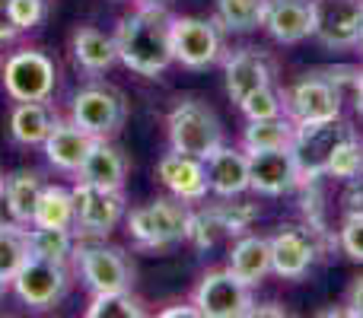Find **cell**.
<instances>
[{
	"instance_id": "cell-1",
	"label": "cell",
	"mask_w": 363,
	"mask_h": 318,
	"mask_svg": "<svg viewBox=\"0 0 363 318\" xmlns=\"http://www.w3.org/2000/svg\"><path fill=\"white\" fill-rule=\"evenodd\" d=\"M118 61L131 74L157 80L166 74L172 57V13L163 4H138V10L118 19L115 29Z\"/></svg>"
},
{
	"instance_id": "cell-2",
	"label": "cell",
	"mask_w": 363,
	"mask_h": 318,
	"mask_svg": "<svg viewBox=\"0 0 363 318\" xmlns=\"http://www.w3.org/2000/svg\"><path fill=\"white\" fill-rule=\"evenodd\" d=\"M166 131H169V147L188 157L207 159L220 144H223V127H220L217 115L198 99H185L166 118Z\"/></svg>"
},
{
	"instance_id": "cell-3",
	"label": "cell",
	"mask_w": 363,
	"mask_h": 318,
	"mask_svg": "<svg viewBox=\"0 0 363 318\" xmlns=\"http://www.w3.org/2000/svg\"><path fill=\"white\" fill-rule=\"evenodd\" d=\"M172 57L188 70H207L223 57V29L217 19L172 16Z\"/></svg>"
},
{
	"instance_id": "cell-4",
	"label": "cell",
	"mask_w": 363,
	"mask_h": 318,
	"mask_svg": "<svg viewBox=\"0 0 363 318\" xmlns=\"http://www.w3.org/2000/svg\"><path fill=\"white\" fill-rule=\"evenodd\" d=\"M185 220L188 210L182 204L157 198L128 213V232L140 249H169L176 242H185Z\"/></svg>"
},
{
	"instance_id": "cell-5",
	"label": "cell",
	"mask_w": 363,
	"mask_h": 318,
	"mask_svg": "<svg viewBox=\"0 0 363 318\" xmlns=\"http://www.w3.org/2000/svg\"><path fill=\"white\" fill-rule=\"evenodd\" d=\"M0 80L10 99L16 102H35V99H51L55 93V61L45 51L23 48L10 55L0 67Z\"/></svg>"
},
{
	"instance_id": "cell-6",
	"label": "cell",
	"mask_w": 363,
	"mask_h": 318,
	"mask_svg": "<svg viewBox=\"0 0 363 318\" xmlns=\"http://www.w3.org/2000/svg\"><path fill=\"white\" fill-rule=\"evenodd\" d=\"M191 302L204 318H242L252 315L255 300H252V287L242 283L230 268L223 271H207L201 283L194 287Z\"/></svg>"
},
{
	"instance_id": "cell-7",
	"label": "cell",
	"mask_w": 363,
	"mask_h": 318,
	"mask_svg": "<svg viewBox=\"0 0 363 318\" xmlns=\"http://www.w3.org/2000/svg\"><path fill=\"white\" fill-rule=\"evenodd\" d=\"M13 293L19 296V302L29 309H51L67 296L70 290V271L67 264L45 261V258H26L23 268L13 274L10 280Z\"/></svg>"
},
{
	"instance_id": "cell-8",
	"label": "cell",
	"mask_w": 363,
	"mask_h": 318,
	"mask_svg": "<svg viewBox=\"0 0 363 318\" xmlns=\"http://www.w3.org/2000/svg\"><path fill=\"white\" fill-rule=\"evenodd\" d=\"M74 264L80 280L89 293H112V290H131L134 268L121 249H108L102 242H89L74 249Z\"/></svg>"
},
{
	"instance_id": "cell-9",
	"label": "cell",
	"mask_w": 363,
	"mask_h": 318,
	"mask_svg": "<svg viewBox=\"0 0 363 318\" xmlns=\"http://www.w3.org/2000/svg\"><path fill=\"white\" fill-rule=\"evenodd\" d=\"M70 191H74V204H77L74 232L80 239H106L125 220V198H121V191L96 188L89 181H77Z\"/></svg>"
},
{
	"instance_id": "cell-10",
	"label": "cell",
	"mask_w": 363,
	"mask_h": 318,
	"mask_svg": "<svg viewBox=\"0 0 363 318\" xmlns=\"http://www.w3.org/2000/svg\"><path fill=\"white\" fill-rule=\"evenodd\" d=\"M125 99L108 86H86L74 96L70 106V121L80 125L93 137H112L125 125Z\"/></svg>"
},
{
	"instance_id": "cell-11",
	"label": "cell",
	"mask_w": 363,
	"mask_h": 318,
	"mask_svg": "<svg viewBox=\"0 0 363 318\" xmlns=\"http://www.w3.org/2000/svg\"><path fill=\"white\" fill-rule=\"evenodd\" d=\"M303 185V166L296 150H255L249 153V188L264 198H281Z\"/></svg>"
},
{
	"instance_id": "cell-12",
	"label": "cell",
	"mask_w": 363,
	"mask_h": 318,
	"mask_svg": "<svg viewBox=\"0 0 363 318\" xmlns=\"http://www.w3.org/2000/svg\"><path fill=\"white\" fill-rule=\"evenodd\" d=\"M360 23L363 0H313V38L325 48H354Z\"/></svg>"
},
{
	"instance_id": "cell-13",
	"label": "cell",
	"mask_w": 363,
	"mask_h": 318,
	"mask_svg": "<svg viewBox=\"0 0 363 318\" xmlns=\"http://www.w3.org/2000/svg\"><path fill=\"white\" fill-rule=\"evenodd\" d=\"M287 115L296 125H319L341 118V96L322 74H309L287 93Z\"/></svg>"
},
{
	"instance_id": "cell-14",
	"label": "cell",
	"mask_w": 363,
	"mask_h": 318,
	"mask_svg": "<svg viewBox=\"0 0 363 318\" xmlns=\"http://www.w3.org/2000/svg\"><path fill=\"white\" fill-rule=\"evenodd\" d=\"M315 239L303 226H281L271 236V274L284 280H300L309 268L315 264Z\"/></svg>"
},
{
	"instance_id": "cell-15",
	"label": "cell",
	"mask_w": 363,
	"mask_h": 318,
	"mask_svg": "<svg viewBox=\"0 0 363 318\" xmlns=\"http://www.w3.org/2000/svg\"><path fill=\"white\" fill-rule=\"evenodd\" d=\"M157 178L169 188L172 198L185 200V204H198L211 191L204 159L188 157V153H179V150H169L157 162Z\"/></svg>"
},
{
	"instance_id": "cell-16",
	"label": "cell",
	"mask_w": 363,
	"mask_h": 318,
	"mask_svg": "<svg viewBox=\"0 0 363 318\" xmlns=\"http://www.w3.org/2000/svg\"><path fill=\"white\" fill-rule=\"evenodd\" d=\"M271 80H274V67H271L268 57H264L262 51H255V48H239L236 55H230L226 57V64H223L226 96H230L236 106L249 93L268 86Z\"/></svg>"
},
{
	"instance_id": "cell-17",
	"label": "cell",
	"mask_w": 363,
	"mask_h": 318,
	"mask_svg": "<svg viewBox=\"0 0 363 318\" xmlns=\"http://www.w3.org/2000/svg\"><path fill=\"white\" fill-rule=\"evenodd\" d=\"M262 25L281 45H296L313 35V0H268Z\"/></svg>"
},
{
	"instance_id": "cell-18",
	"label": "cell",
	"mask_w": 363,
	"mask_h": 318,
	"mask_svg": "<svg viewBox=\"0 0 363 318\" xmlns=\"http://www.w3.org/2000/svg\"><path fill=\"white\" fill-rule=\"evenodd\" d=\"M207 166V181L211 191L217 198H239L242 191H249V153H239L233 147L220 144L211 157L204 159Z\"/></svg>"
},
{
	"instance_id": "cell-19",
	"label": "cell",
	"mask_w": 363,
	"mask_h": 318,
	"mask_svg": "<svg viewBox=\"0 0 363 318\" xmlns=\"http://www.w3.org/2000/svg\"><path fill=\"white\" fill-rule=\"evenodd\" d=\"M93 140H96L93 134H86L80 125H74V121H57V125L51 127V134L45 137L42 150H45V159L55 169H61V172H80Z\"/></svg>"
},
{
	"instance_id": "cell-20",
	"label": "cell",
	"mask_w": 363,
	"mask_h": 318,
	"mask_svg": "<svg viewBox=\"0 0 363 318\" xmlns=\"http://www.w3.org/2000/svg\"><path fill=\"white\" fill-rule=\"evenodd\" d=\"M77 175H80V181H89V185H96V188L121 191L125 178H128V159L118 147L108 144V137H96Z\"/></svg>"
},
{
	"instance_id": "cell-21",
	"label": "cell",
	"mask_w": 363,
	"mask_h": 318,
	"mask_svg": "<svg viewBox=\"0 0 363 318\" xmlns=\"http://www.w3.org/2000/svg\"><path fill=\"white\" fill-rule=\"evenodd\" d=\"M57 121L61 118L55 106H48V99L16 102V108L10 112V137L19 147H42Z\"/></svg>"
},
{
	"instance_id": "cell-22",
	"label": "cell",
	"mask_w": 363,
	"mask_h": 318,
	"mask_svg": "<svg viewBox=\"0 0 363 318\" xmlns=\"http://www.w3.org/2000/svg\"><path fill=\"white\" fill-rule=\"evenodd\" d=\"M70 55H74L77 67L86 74H106L118 64V48H115V35L93 29V25H80L70 38Z\"/></svg>"
},
{
	"instance_id": "cell-23",
	"label": "cell",
	"mask_w": 363,
	"mask_h": 318,
	"mask_svg": "<svg viewBox=\"0 0 363 318\" xmlns=\"http://www.w3.org/2000/svg\"><path fill=\"white\" fill-rule=\"evenodd\" d=\"M230 271L249 287H258L271 274V239L242 236L230 251Z\"/></svg>"
},
{
	"instance_id": "cell-24",
	"label": "cell",
	"mask_w": 363,
	"mask_h": 318,
	"mask_svg": "<svg viewBox=\"0 0 363 318\" xmlns=\"http://www.w3.org/2000/svg\"><path fill=\"white\" fill-rule=\"evenodd\" d=\"M296 144V121L281 115V118H264V121H249L242 134L245 153L255 150H287Z\"/></svg>"
},
{
	"instance_id": "cell-25",
	"label": "cell",
	"mask_w": 363,
	"mask_h": 318,
	"mask_svg": "<svg viewBox=\"0 0 363 318\" xmlns=\"http://www.w3.org/2000/svg\"><path fill=\"white\" fill-rule=\"evenodd\" d=\"M42 175L38 172H13L4 178V194L10 200V210L13 217L19 220L23 226H32V217H35V207H38V198H42Z\"/></svg>"
},
{
	"instance_id": "cell-26",
	"label": "cell",
	"mask_w": 363,
	"mask_h": 318,
	"mask_svg": "<svg viewBox=\"0 0 363 318\" xmlns=\"http://www.w3.org/2000/svg\"><path fill=\"white\" fill-rule=\"evenodd\" d=\"M26 245H29L32 258H45V261L67 264L77 249V232L74 229H55V226H32L26 229Z\"/></svg>"
},
{
	"instance_id": "cell-27",
	"label": "cell",
	"mask_w": 363,
	"mask_h": 318,
	"mask_svg": "<svg viewBox=\"0 0 363 318\" xmlns=\"http://www.w3.org/2000/svg\"><path fill=\"white\" fill-rule=\"evenodd\" d=\"M77 220V204H74V191L61 185H45L42 198H38L35 217L32 226H55V229H74Z\"/></svg>"
},
{
	"instance_id": "cell-28",
	"label": "cell",
	"mask_w": 363,
	"mask_h": 318,
	"mask_svg": "<svg viewBox=\"0 0 363 318\" xmlns=\"http://www.w3.org/2000/svg\"><path fill=\"white\" fill-rule=\"evenodd\" d=\"M268 0H217V23L223 32H249L258 29L264 19Z\"/></svg>"
},
{
	"instance_id": "cell-29",
	"label": "cell",
	"mask_w": 363,
	"mask_h": 318,
	"mask_svg": "<svg viewBox=\"0 0 363 318\" xmlns=\"http://www.w3.org/2000/svg\"><path fill=\"white\" fill-rule=\"evenodd\" d=\"M144 302L131 296V290H112V293H93L86 306V318H140Z\"/></svg>"
},
{
	"instance_id": "cell-30",
	"label": "cell",
	"mask_w": 363,
	"mask_h": 318,
	"mask_svg": "<svg viewBox=\"0 0 363 318\" xmlns=\"http://www.w3.org/2000/svg\"><path fill=\"white\" fill-rule=\"evenodd\" d=\"M325 175L332 178H345V181H354L363 175V144L357 137H345L335 144V150L328 153L325 159Z\"/></svg>"
},
{
	"instance_id": "cell-31",
	"label": "cell",
	"mask_w": 363,
	"mask_h": 318,
	"mask_svg": "<svg viewBox=\"0 0 363 318\" xmlns=\"http://www.w3.org/2000/svg\"><path fill=\"white\" fill-rule=\"evenodd\" d=\"M242 115L249 121H264V118H281L287 115V93H277L274 86H262L255 93H249L242 102H239Z\"/></svg>"
},
{
	"instance_id": "cell-32",
	"label": "cell",
	"mask_w": 363,
	"mask_h": 318,
	"mask_svg": "<svg viewBox=\"0 0 363 318\" xmlns=\"http://www.w3.org/2000/svg\"><path fill=\"white\" fill-rule=\"evenodd\" d=\"M29 258V245H26V226H10L0 229V277L13 280L23 261Z\"/></svg>"
},
{
	"instance_id": "cell-33",
	"label": "cell",
	"mask_w": 363,
	"mask_h": 318,
	"mask_svg": "<svg viewBox=\"0 0 363 318\" xmlns=\"http://www.w3.org/2000/svg\"><path fill=\"white\" fill-rule=\"evenodd\" d=\"M220 236H226L223 226H220L217 213L213 210H198V213H188L185 220V242H191L194 249H211Z\"/></svg>"
},
{
	"instance_id": "cell-34",
	"label": "cell",
	"mask_w": 363,
	"mask_h": 318,
	"mask_svg": "<svg viewBox=\"0 0 363 318\" xmlns=\"http://www.w3.org/2000/svg\"><path fill=\"white\" fill-rule=\"evenodd\" d=\"M217 213L220 226H223L226 236H239V232L249 229V223L258 217V207L255 204H217L211 207Z\"/></svg>"
},
{
	"instance_id": "cell-35",
	"label": "cell",
	"mask_w": 363,
	"mask_h": 318,
	"mask_svg": "<svg viewBox=\"0 0 363 318\" xmlns=\"http://www.w3.org/2000/svg\"><path fill=\"white\" fill-rule=\"evenodd\" d=\"M6 6H10V16L19 32L35 29L48 13V0H6Z\"/></svg>"
},
{
	"instance_id": "cell-36",
	"label": "cell",
	"mask_w": 363,
	"mask_h": 318,
	"mask_svg": "<svg viewBox=\"0 0 363 318\" xmlns=\"http://www.w3.org/2000/svg\"><path fill=\"white\" fill-rule=\"evenodd\" d=\"M341 249L347 251V258L354 261H363V217H347L345 226L338 232Z\"/></svg>"
},
{
	"instance_id": "cell-37",
	"label": "cell",
	"mask_w": 363,
	"mask_h": 318,
	"mask_svg": "<svg viewBox=\"0 0 363 318\" xmlns=\"http://www.w3.org/2000/svg\"><path fill=\"white\" fill-rule=\"evenodd\" d=\"M345 213L347 217H363V181L354 178L345 194Z\"/></svg>"
},
{
	"instance_id": "cell-38",
	"label": "cell",
	"mask_w": 363,
	"mask_h": 318,
	"mask_svg": "<svg viewBox=\"0 0 363 318\" xmlns=\"http://www.w3.org/2000/svg\"><path fill=\"white\" fill-rule=\"evenodd\" d=\"M345 315L363 318V274L354 277L351 290H347V309H345Z\"/></svg>"
},
{
	"instance_id": "cell-39",
	"label": "cell",
	"mask_w": 363,
	"mask_h": 318,
	"mask_svg": "<svg viewBox=\"0 0 363 318\" xmlns=\"http://www.w3.org/2000/svg\"><path fill=\"white\" fill-rule=\"evenodd\" d=\"M16 35H19V29H16V23H13V16H10V6H6V0H0V45L13 42Z\"/></svg>"
},
{
	"instance_id": "cell-40",
	"label": "cell",
	"mask_w": 363,
	"mask_h": 318,
	"mask_svg": "<svg viewBox=\"0 0 363 318\" xmlns=\"http://www.w3.org/2000/svg\"><path fill=\"white\" fill-rule=\"evenodd\" d=\"M10 226H23V223L13 217L10 200H6V194H4V178H0V229H10Z\"/></svg>"
},
{
	"instance_id": "cell-41",
	"label": "cell",
	"mask_w": 363,
	"mask_h": 318,
	"mask_svg": "<svg viewBox=\"0 0 363 318\" xmlns=\"http://www.w3.org/2000/svg\"><path fill=\"white\" fill-rule=\"evenodd\" d=\"M163 318H194V315H201L198 312V306H169V309H163V312H160Z\"/></svg>"
},
{
	"instance_id": "cell-42",
	"label": "cell",
	"mask_w": 363,
	"mask_h": 318,
	"mask_svg": "<svg viewBox=\"0 0 363 318\" xmlns=\"http://www.w3.org/2000/svg\"><path fill=\"white\" fill-rule=\"evenodd\" d=\"M252 315H287V309H281L277 302H268V306H255Z\"/></svg>"
},
{
	"instance_id": "cell-43",
	"label": "cell",
	"mask_w": 363,
	"mask_h": 318,
	"mask_svg": "<svg viewBox=\"0 0 363 318\" xmlns=\"http://www.w3.org/2000/svg\"><path fill=\"white\" fill-rule=\"evenodd\" d=\"M6 290H10V280H6V277H0V300L6 296Z\"/></svg>"
},
{
	"instance_id": "cell-44",
	"label": "cell",
	"mask_w": 363,
	"mask_h": 318,
	"mask_svg": "<svg viewBox=\"0 0 363 318\" xmlns=\"http://www.w3.org/2000/svg\"><path fill=\"white\" fill-rule=\"evenodd\" d=\"M138 4H166V0H138Z\"/></svg>"
},
{
	"instance_id": "cell-45",
	"label": "cell",
	"mask_w": 363,
	"mask_h": 318,
	"mask_svg": "<svg viewBox=\"0 0 363 318\" xmlns=\"http://www.w3.org/2000/svg\"><path fill=\"white\" fill-rule=\"evenodd\" d=\"M357 45H360V48H363V23H360V38H357Z\"/></svg>"
},
{
	"instance_id": "cell-46",
	"label": "cell",
	"mask_w": 363,
	"mask_h": 318,
	"mask_svg": "<svg viewBox=\"0 0 363 318\" xmlns=\"http://www.w3.org/2000/svg\"><path fill=\"white\" fill-rule=\"evenodd\" d=\"M0 67H4V64H0Z\"/></svg>"
}]
</instances>
